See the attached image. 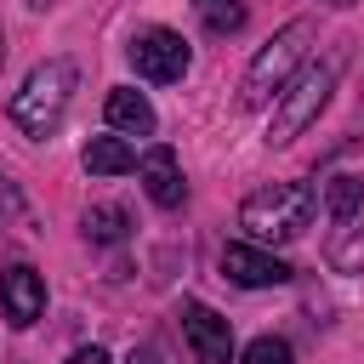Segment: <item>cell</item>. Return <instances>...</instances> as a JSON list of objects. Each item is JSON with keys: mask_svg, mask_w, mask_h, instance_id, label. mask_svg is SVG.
Returning a JSON list of instances; mask_svg holds the SVG:
<instances>
[{"mask_svg": "<svg viewBox=\"0 0 364 364\" xmlns=\"http://www.w3.org/2000/svg\"><path fill=\"white\" fill-rule=\"evenodd\" d=\"M313 210H318V193L307 182H273V188H256L239 205V228L262 245H284V239L307 233Z\"/></svg>", "mask_w": 364, "mask_h": 364, "instance_id": "obj_1", "label": "cell"}, {"mask_svg": "<svg viewBox=\"0 0 364 364\" xmlns=\"http://www.w3.org/2000/svg\"><path fill=\"white\" fill-rule=\"evenodd\" d=\"M68 102H74V63H68V57H51V63L28 68L23 91L11 97V119H17L28 136H51V131L63 125Z\"/></svg>", "mask_w": 364, "mask_h": 364, "instance_id": "obj_2", "label": "cell"}, {"mask_svg": "<svg viewBox=\"0 0 364 364\" xmlns=\"http://www.w3.org/2000/svg\"><path fill=\"white\" fill-rule=\"evenodd\" d=\"M307 23L296 17V23H284L256 57H250V68H245V85H239V102L245 108H267V97H279V85L290 80V68L301 63V51H307Z\"/></svg>", "mask_w": 364, "mask_h": 364, "instance_id": "obj_3", "label": "cell"}, {"mask_svg": "<svg viewBox=\"0 0 364 364\" xmlns=\"http://www.w3.org/2000/svg\"><path fill=\"white\" fill-rule=\"evenodd\" d=\"M330 91H336V63H307L296 80H284L279 108H273V125H267V142H296L318 119V108L330 102Z\"/></svg>", "mask_w": 364, "mask_h": 364, "instance_id": "obj_4", "label": "cell"}, {"mask_svg": "<svg viewBox=\"0 0 364 364\" xmlns=\"http://www.w3.org/2000/svg\"><path fill=\"white\" fill-rule=\"evenodd\" d=\"M131 68L142 80H154V85H171V80L188 74V40L171 34V28H142L131 40Z\"/></svg>", "mask_w": 364, "mask_h": 364, "instance_id": "obj_5", "label": "cell"}, {"mask_svg": "<svg viewBox=\"0 0 364 364\" xmlns=\"http://www.w3.org/2000/svg\"><path fill=\"white\" fill-rule=\"evenodd\" d=\"M182 336H188V347H193L199 364H233V330L205 301H182Z\"/></svg>", "mask_w": 364, "mask_h": 364, "instance_id": "obj_6", "label": "cell"}, {"mask_svg": "<svg viewBox=\"0 0 364 364\" xmlns=\"http://www.w3.org/2000/svg\"><path fill=\"white\" fill-rule=\"evenodd\" d=\"M0 307H6V318H11L17 330H28V324L46 313V279H40L34 267H23V262L0 267Z\"/></svg>", "mask_w": 364, "mask_h": 364, "instance_id": "obj_7", "label": "cell"}, {"mask_svg": "<svg viewBox=\"0 0 364 364\" xmlns=\"http://www.w3.org/2000/svg\"><path fill=\"white\" fill-rule=\"evenodd\" d=\"M222 273L245 290H267V284H284L290 267L273 256V250H256V245H222Z\"/></svg>", "mask_w": 364, "mask_h": 364, "instance_id": "obj_8", "label": "cell"}, {"mask_svg": "<svg viewBox=\"0 0 364 364\" xmlns=\"http://www.w3.org/2000/svg\"><path fill=\"white\" fill-rule=\"evenodd\" d=\"M136 176H142V188H148V199H154L159 210H176V205L188 199V182H182V171H176V154H171V148H148V154L136 159Z\"/></svg>", "mask_w": 364, "mask_h": 364, "instance_id": "obj_9", "label": "cell"}, {"mask_svg": "<svg viewBox=\"0 0 364 364\" xmlns=\"http://www.w3.org/2000/svg\"><path fill=\"white\" fill-rule=\"evenodd\" d=\"M102 108H108V125L125 131V136H148V131H154V102H148L142 91H131V85H114Z\"/></svg>", "mask_w": 364, "mask_h": 364, "instance_id": "obj_10", "label": "cell"}, {"mask_svg": "<svg viewBox=\"0 0 364 364\" xmlns=\"http://www.w3.org/2000/svg\"><path fill=\"white\" fill-rule=\"evenodd\" d=\"M80 159H85L91 176H125V171H136V148L125 136H91Z\"/></svg>", "mask_w": 364, "mask_h": 364, "instance_id": "obj_11", "label": "cell"}, {"mask_svg": "<svg viewBox=\"0 0 364 364\" xmlns=\"http://www.w3.org/2000/svg\"><path fill=\"white\" fill-rule=\"evenodd\" d=\"M324 205H330V216L336 222H353L358 216V205H364V176H330V188H324Z\"/></svg>", "mask_w": 364, "mask_h": 364, "instance_id": "obj_12", "label": "cell"}, {"mask_svg": "<svg viewBox=\"0 0 364 364\" xmlns=\"http://www.w3.org/2000/svg\"><path fill=\"white\" fill-rule=\"evenodd\" d=\"M125 228H131V216L119 205H91L85 210V239H97V245H119Z\"/></svg>", "mask_w": 364, "mask_h": 364, "instance_id": "obj_13", "label": "cell"}, {"mask_svg": "<svg viewBox=\"0 0 364 364\" xmlns=\"http://www.w3.org/2000/svg\"><path fill=\"white\" fill-rule=\"evenodd\" d=\"M193 11L210 34H239L245 28V0H193Z\"/></svg>", "mask_w": 364, "mask_h": 364, "instance_id": "obj_14", "label": "cell"}, {"mask_svg": "<svg viewBox=\"0 0 364 364\" xmlns=\"http://www.w3.org/2000/svg\"><path fill=\"white\" fill-rule=\"evenodd\" d=\"M239 364H296V353H290V341L284 336H256L250 347H245V358Z\"/></svg>", "mask_w": 364, "mask_h": 364, "instance_id": "obj_15", "label": "cell"}, {"mask_svg": "<svg viewBox=\"0 0 364 364\" xmlns=\"http://www.w3.org/2000/svg\"><path fill=\"white\" fill-rule=\"evenodd\" d=\"M11 222H23V193H17V182L0 176V228H11Z\"/></svg>", "mask_w": 364, "mask_h": 364, "instance_id": "obj_16", "label": "cell"}, {"mask_svg": "<svg viewBox=\"0 0 364 364\" xmlns=\"http://www.w3.org/2000/svg\"><path fill=\"white\" fill-rule=\"evenodd\" d=\"M68 364H108V353L102 347H80V353H68Z\"/></svg>", "mask_w": 364, "mask_h": 364, "instance_id": "obj_17", "label": "cell"}, {"mask_svg": "<svg viewBox=\"0 0 364 364\" xmlns=\"http://www.w3.org/2000/svg\"><path fill=\"white\" fill-rule=\"evenodd\" d=\"M125 364H159V358H154V347H131V358H125Z\"/></svg>", "mask_w": 364, "mask_h": 364, "instance_id": "obj_18", "label": "cell"}, {"mask_svg": "<svg viewBox=\"0 0 364 364\" xmlns=\"http://www.w3.org/2000/svg\"><path fill=\"white\" fill-rule=\"evenodd\" d=\"M0 63H6V34H0Z\"/></svg>", "mask_w": 364, "mask_h": 364, "instance_id": "obj_19", "label": "cell"}, {"mask_svg": "<svg viewBox=\"0 0 364 364\" xmlns=\"http://www.w3.org/2000/svg\"><path fill=\"white\" fill-rule=\"evenodd\" d=\"M330 6H353V0H330Z\"/></svg>", "mask_w": 364, "mask_h": 364, "instance_id": "obj_20", "label": "cell"}, {"mask_svg": "<svg viewBox=\"0 0 364 364\" xmlns=\"http://www.w3.org/2000/svg\"><path fill=\"white\" fill-rule=\"evenodd\" d=\"M28 6H51V0H28Z\"/></svg>", "mask_w": 364, "mask_h": 364, "instance_id": "obj_21", "label": "cell"}]
</instances>
